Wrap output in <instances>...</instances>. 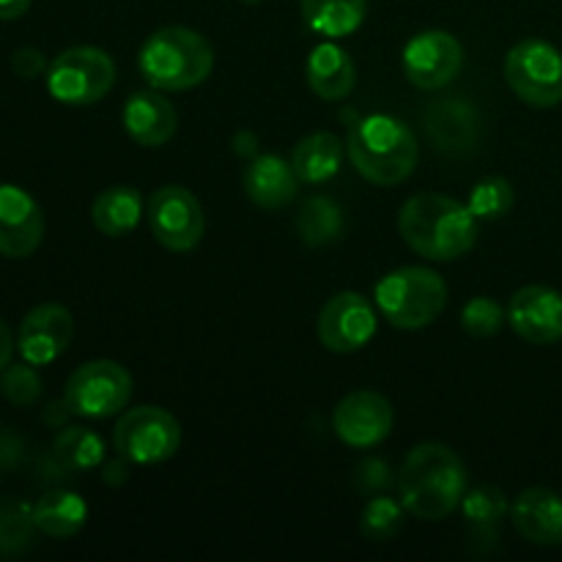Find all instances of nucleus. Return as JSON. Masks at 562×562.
<instances>
[{
    "mask_svg": "<svg viewBox=\"0 0 562 562\" xmlns=\"http://www.w3.org/2000/svg\"><path fill=\"white\" fill-rule=\"evenodd\" d=\"M398 231L417 256L428 261H453L475 247L477 217L456 198L420 192L401 206Z\"/></svg>",
    "mask_w": 562,
    "mask_h": 562,
    "instance_id": "f257e3e1",
    "label": "nucleus"
},
{
    "mask_svg": "<svg viewBox=\"0 0 562 562\" xmlns=\"http://www.w3.org/2000/svg\"><path fill=\"white\" fill-rule=\"evenodd\" d=\"M464 492L467 470L448 445H417L398 472L401 503L415 519H445L459 508Z\"/></svg>",
    "mask_w": 562,
    "mask_h": 562,
    "instance_id": "f03ea898",
    "label": "nucleus"
},
{
    "mask_svg": "<svg viewBox=\"0 0 562 562\" xmlns=\"http://www.w3.org/2000/svg\"><path fill=\"white\" fill-rule=\"evenodd\" d=\"M349 157L362 179L379 187L401 184L417 165V140L393 115H366L349 130Z\"/></svg>",
    "mask_w": 562,
    "mask_h": 562,
    "instance_id": "7ed1b4c3",
    "label": "nucleus"
},
{
    "mask_svg": "<svg viewBox=\"0 0 562 562\" xmlns=\"http://www.w3.org/2000/svg\"><path fill=\"white\" fill-rule=\"evenodd\" d=\"M137 64L151 88L190 91L212 75L214 49L198 31L173 25L146 38Z\"/></svg>",
    "mask_w": 562,
    "mask_h": 562,
    "instance_id": "20e7f679",
    "label": "nucleus"
},
{
    "mask_svg": "<svg viewBox=\"0 0 562 562\" xmlns=\"http://www.w3.org/2000/svg\"><path fill=\"white\" fill-rule=\"evenodd\" d=\"M448 302V285L426 267H401L384 274L376 285L382 316L398 329H423L437 322Z\"/></svg>",
    "mask_w": 562,
    "mask_h": 562,
    "instance_id": "39448f33",
    "label": "nucleus"
},
{
    "mask_svg": "<svg viewBox=\"0 0 562 562\" xmlns=\"http://www.w3.org/2000/svg\"><path fill=\"white\" fill-rule=\"evenodd\" d=\"M510 91L530 108H558L562 102V53L543 38L514 44L505 58Z\"/></svg>",
    "mask_w": 562,
    "mask_h": 562,
    "instance_id": "423d86ee",
    "label": "nucleus"
},
{
    "mask_svg": "<svg viewBox=\"0 0 562 562\" xmlns=\"http://www.w3.org/2000/svg\"><path fill=\"white\" fill-rule=\"evenodd\" d=\"M113 445L130 464H162L181 445L179 420L159 406H137L115 423Z\"/></svg>",
    "mask_w": 562,
    "mask_h": 562,
    "instance_id": "0eeeda50",
    "label": "nucleus"
},
{
    "mask_svg": "<svg viewBox=\"0 0 562 562\" xmlns=\"http://www.w3.org/2000/svg\"><path fill=\"white\" fill-rule=\"evenodd\" d=\"M115 82V64L99 47L64 49L47 69V91L64 104H93Z\"/></svg>",
    "mask_w": 562,
    "mask_h": 562,
    "instance_id": "6e6552de",
    "label": "nucleus"
},
{
    "mask_svg": "<svg viewBox=\"0 0 562 562\" xmlns=\"http://www.w3.org/2000/svg\"><path fill=\"white\" fill-rule=\"evenodd\" d=\"M132 395V376L113 360H93L77 368L64 390V404L71 415L104 420L119 415Z\"/></svg>",
    "mask_w": 562,
    "mask_h": 562,
    "instance_id": "1a4fd4ad",
    "label": "nucleus"
},
{
    "mask_svg": "<svg viewBox=\"0 0 562 562\" xmlns=\"http://www.w3.org/2000/svg\"><path fill=\"white\" fill-rule=\"evenodd\" d=\"M148 225L159 245L173 252H187L203 239L206 220L201 201L190 190L170 184L159 187L148 201Z\"/></svg>",
    "mask_w": 562,
    "mask_h": 562,
    "instance_id": "9d476101",
    "label": "nucleus"
},
{
    "mask_svg": "<svg viewBox=\"0 0 562 562\" xmlns=\"http://www.w3.org/2000/svg\"><path fill=\"white\" fill-rule=\"evenodd\" d=\"M464 64V47L448 31H423L404 49L406 80L423 91H437L456 80Z\"/></svg>",
    "mask_w": 562,
    "mask_h": 562,
    "instance_id": "9b49d317",
    "label": "nucleus"
},
{
    "mask_svg": "<svg viewBox=\"0 0 562 562\" xmlns=\"http://www.w3.org/2000/svg\"><path fill=\"white\" fill-rule=\"evenodd\" d=\"M376 333V313L371 302L357 291L333 296L318 313V340L335 355L362 349Z\"/></svg>",
    "mask_w": 562,
    "mask_h": 562,
    "instance_id": "f8f14e48",
    "label": "nucleus"
},
{
    "mask_svg": "<svg viewBox=\"0 0 562 562\" xmlns=\"http://www.w3.org/2000/svg\"><path fill=\"white\" fill-rule=\"evenodd\" d=\"M393 406L384 395L371 393V390H357L349 393L338 406H335L333 426L340 442L349 448H373V445L384 442L393 431Z\"/></svg>",
    "mask_w": 562,
    "mask_h": 562,
    "instance_id": "ddd939ff",
    "label": "nucleus"
},
{
    "mask_svg": "<svg viewBox=\"0 0 562 562\" xmlns=\"http://www.w3.org/2000/svg\"><path fill=\"white\" fill-rule=\"evenodd\" d=\"M423 126H426V135L434 148L448 157H467L475 151L483 137L481 113L475 104L459 97L428 104L423 113Z\"/></svg>",
    "mask_w": 562,
    "mask_h": 562,
    "instance_id": "4468645a",
    "label": "nucleus"
},
{
    "mask_svg": "<svg viewBox=\"0 0 562 562\" xmlns=\"http://www.w3.org/2000/svg\"><path fill=\"white\" fill-rule=\"evenodd\" d=\"M508 324L527 344H558L562 340V294L549 285H525L510 296Z\"/></svg>",
    "mask_w": 562,
    "mask_h": 562,
    "instance_id": "2eb2a0df",
    "label": "nucleus"
},
{
    "mask_svg": "<svg viewBox=\"0 0 562 562\" xmlns=\"http://www.w3.org/2000/svg\"><path fill=\"white\" fill-rule=\"evenodd\" d=\"M71 338H75V318L64 305H38L22 318L20 324V346L22 360L31 366H49L58 360L66 349H69Z\"/></svg>",
    "mask_w": 562,
    "mask_h": 562,
    "instance_id": "dca6fc26",
    "label": "nucleus"
},
{
    "mask_svg": "<svg viewBox=\"0 0 562 562\" xmlns=\"http://www.w3.org/2000/svg\"><path fill=\"white\" fill-rule=\"evenodd\" d=\"M44 239L42 206L14 184H0V256L27 258Z\"/></svg>",
    "mask_w": 562,
    "mask_h": 562,
    "instance_id": "f3484780",
    "label": "nucleus"
},
{
    "mask_svg": "<svg viewBox=\"0 0 562 562\" xmlns=\"http://www.w3.org/2000/svg\"><path fill=\"white\" fill-rule=\"evenodd\" d=\"M514 527L525 541L536 547H560L562 543V497L552 488H527L516 497Z\"/></svg>",
    "mask_w": 562,
    "mask_h": 562,
    "instance_id": "a211bd4d",
    "label": "nucleus"
},
{
    "mask_svg": "<svg viewBox=\"0 0 562 562\" xmlns=\"http://www.w3.org/2000/svg\"><path fill=\"white\" fill-rule=\"evenodd\" d=\"M300 176L278 154H258L245 168V192L256 206L283 209L296 198Z\"/></svg>",
    "mask_w": 562,
    "mask_h": 562,
    "instance_id": "6ab92c4d",
    "label": "nucleus"
},
{
    "mask_svg": "<svg viewBox=\"0 0 562 562\" xmlns=\"http://www.w3.org/2000/svg\"><path fill=\"white\" fill-rule=\"evenodd\" d=\"M176 110L165 97L154 91H137L124 104V130L140 146H165L176 135Z\"/></svg>",
    "mask_w": 562,
    "mask_h": 562,
    "instance_id": "aec40b11",
    "label": "nucleus"
},
{
    "mask_svg": "<svg viewBox=\"0 0 562 562\" xmlns=\"http://www.w3.org/2000/svg\"><path fill=\"white\" fill-rule=\"evenodd\" d=\"M305 77L307 86L313 88L316 97L327 99V102H340L355 88L357 69L355 60H351V55L344 47H338L333 42H324L307 58Z\"/></svg>",
    "mask_w": 562,
    "mask_h": 562,
    "instance_id": "412c9836",
    "label": "nucleus"
},
{
    "mask_svg": "<svg viewBox=\"0 0 562 562\" xmlns=\"http://www.w3.org/2000/svg\"><path fill=\"white\" fill-rule=\"evenodd\" d=\"M300 181L307 184H324L327 179H333L335 173L344 165V143L338 140L329 132H313V135L302 137L294 148V157H291Z\"/></svg>",
    "mask_w": 562,
    "mask_h": 562,
    "instance_id": "4be33fe9",
    "label": "nucleus"
},
{
    "mask_svg": "<svg viewBox=\"0 0 562 562\" xmlns=\"http://www.w3.org/2000/svg\"><path fill=\"white\" fill-rule=\"evenodd\" d=\"M88 505L75 492H47L33 505V525L49 538H71L86 527Z\"/></svg>",
    "mask_w": 562,
    "mask_h": 562,
    "instance_id": "5701e85b",
    "label": "nucleus"
},
{
    "mask_svg": "<svg viewBox=\"0 0 562 562\" xmlns=\"http://www.w3.org/2000/svg\"><path fill=\"white\" fill-rule=\"evenodd\" d=\"M368 14V0H302V16L318 36L340 38L355 33Z\"/></svg>",
    "mask_w": 562,
    "mask_h": 562,
    "instance_id": "b1692460",
    "label": "nucleus"
},
{
    "mask_svg": "<svg viewBox=\"0 0 562 562\" xmlns=\"http://www.w3.org/2000/svg\"><path fill=\"white\" fill-rule=\"evenodd\" d=\"M143 214V198L135 187H110L93 201L91 217L93 225L104 236H126L137 228Z\"/></svg>",
    "mask_w": 562,
    "mask_h": 562,
    "instance_id": "393cba45",
    "label": "nucleus"
},
{
    "mask_svg": "<svg viewBox=\"0 0 562 562\" xmlns=\"http://www.w3.org/2000/svg\"><path fill=\"white\" fill-rule=\"evenodd\" d=\"M296 231H300V239L307 247L329 245V241L340 239V234H344V212H340L333 198L313 195L307 198L300 217H296Z\"/></svg>",
    "mask_w": 562,
    "mask_h": 562,
    "instance_id": "a878e982",
    "label": "nucleus"
},
{
    "mask_svg": "<svg viewBox=\"0 0 562 562\" xmlns=\"http://www.w3.org/2000/svg\"><path fill=\"white\" fill-rule=\"evenodd\" d=\"M55 459L66 467V470H93L104 461V442L99 434L88 431V428L71 426L55 437Z\"/></svg>",
    "mask_w": 562,
    "mask_h": 562,
    "instance_id": "bb28decb",
    "label": "nucleus"
},
{
    "mask_svg": "<svg viewBox=\"0 0 562 562\" xmlns=\"http://www.w3.org/2000/svg\"><path fill=\"white\" fill-rule=\"evenodd\" d=\"M467 206L477 220H503L514 206V187L503 176H488L472 187Z\"/></svg>",
    "mask_w": 562,
    "mask_h": 562,
    "instance_id": "cd10ccee",
    "label": "nucleus"
},
{
    "mask_svg": "<svg viewBox=\"0 0 562 562\" xmlns=\"http://www.w3.org/2000/svg\"><path fill=\"white\" fill-rule=\"evenodd\" d=\"M404 503H395L393 497H373L362 510V536L368 541H390L404 527Z\"/></svg>",
    "mask_w": 562,
    "mask_h": 562,
    "instance_id": "c85d7f7f",
    "label": "nucleus"
},
{
    "mask_svg": "<svg viewBox=\"0 0 562 562\" xmlns=\"http://www.w3.org/2000/svg\"><path fill=\"white\" fill-rule=\"evenodd\" d=\"M461 508H464L467 521L483 530V527L499 525V519L508 510V503H505V494L497 486H477L470 494H464Z\"/></svg>",
    "mask_w": 562,
    "mask_h": 562,
    "instance_id": "c756f323",
    "label": "nucleus"
},
{
    "mask_svg": "<svg viewBox=\"0 0 562 562\" xmlns=\"http://www.w3.org/2000/svg\"><path fill=\"white\" fill-rule=\"evenodd\" d=\"M33 508L25 505H0V554H16L33 538Z\"/></svg>",
    "mask_w": 562,
    "mask_h": 562,
    "instance_id": "7c9ffc66",
    "label": "nucleus"
},
{
    "mask_svg": "<svg viewBox=\"0 0 562 562\" xmlns=\"http://www.w3.org/2000/svg\"><path fill=\"white\" fill-rule=\"evenodd\" d=\"M505 318H508V311H503V305L492 296H475L461 311V324L472 338H492L503 329Z\"/></svg>",
    "mask_w": 562,
    "mask_h": 562,
    "instance_id": "2f4dec72",
    "label": "nucleus"
},
{
    "mask_svg": "<svg viewBox=\"0 0 562 562\" xmlns=\"http://www.w3.org/2000/svg\"><path fill=\"white\" fill-rule=\"evenodd\" d=\"M0 395L14 406H33L42 398V379L33 371L31 362L3 368V376H0Z\"/></svg>",
    "mask_w": 562,
    "mask_h": 562,
    "instance_id": "473e14b6",
    "label": "nucleus"
},
{
    "mask_svg": "<svg viewBox=\"0 0 562 562\" xmlns=\"http://www.w3.org/2000/svg\"><path fill=\"white\" fill-rule=\"evenodd\" d=\"M357 486H360L362 492H382L384 486H390V472L387 467H384V461H362V467L357 470Z\"/></svg>",
    "mask_w": 562,
    "mask_h": 562,
    "instance_id": "72a5a7b5",
    "label": "nucleus"
},
{
    "mask_svg": "<svg viewBox=\"0 0 562 562\" xmlns=\"http://www.w3.org/2000/svg\"><path fill=\"white\" fill-rule=\"evenodd\" d=\"M11 69H14L20 77H25V80H33V77H38L44 71L42 49H36V47L16 49L14 58H11Z\"/></svg>",
    "mask_w": 562,
    "mask_h": 562,
    "instance_id": "f704fd0d",
    "label": "nucleus"
},
{
    "mask_svg": "<svg viewBox=\"0 0 562 562\" xmlns=\"http://www.w3.org/2000/svg\"><path fill=\"white\" fill-rule=\"evenodd\" d=\"M11 355H14V338H11L9 324L0 318V371H3L5 366H11Z\"/></svg>",
    "mask_w": 562,
    "mask_h": 562,
    "instance_id": "c9c22d12",
    "label": "nucleus"
},
{
    "mask_svg": "<svg viewBox=\"0 0 562 562\" xmlns=\"http://www.w3.org/2000/svg\"><path fill=\"white\" fill-rule=\"evenodd\" d=\"M31 9V0H0V20H20Z\"/></svg>",
    "mask_w": 562,
    "mask_h": 562,
    "instance_id": "e433bc0d",
    "label": "nucleus"
},
{
    "mask_svg": "<svg viewBox=\"0 0 562 562\" xmlns=\"http://www.w3.org/2000/svg\"><path fill=\"white\" fill-rule=\"evenodd\" d=\"M241 3H250L252 5V3H261V0H241Z\"/></svg>",
    "mask_w": 562,
    "mask_h": 562,
    "instance_id": "4c0bfd02",
    "label": "nucleus"
}]
</instances>
